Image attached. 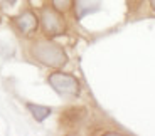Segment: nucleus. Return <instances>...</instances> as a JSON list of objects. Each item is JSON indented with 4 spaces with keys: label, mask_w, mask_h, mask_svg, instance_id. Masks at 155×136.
I'll list each match as a JSON object with an SVG mask.
<instances>
[{
    "label": "nucleus",
    "mask_w": 155,
    "mask_h": 136,
    "mask_svg": "<svg viewBox=\"0 0 155 136\" xmlns=\"http://www.w3.org/2000/svg\"><path fill=\"white\" fill-rule=\"evenodd\" d=\"M29 52L35 62L42 64L49 69H62L69 61L66 51L49 37L32 40V44L29 46Z\"/></svg>",
    "instance_id": "obj_1"
},
{
    "label": "nucleus",
    "mask_w": 155,
    "mask_h": 136,
    "mask_svg": "<svg viewBox=\"0 0 155 136\" xmlns=\"http://www.w3.org/2000/svg\"><path fill=\"white\" fill-rule=\"evenodd\" d=\"M39 27L42 30L44 37L54 39V37L66 35L68 22L62 12L56 10L52 5H46L41 8V14H39Z\"/></svg>",
    "instance_id": "obj_2"
},
{
    "label": "nucleus",
    "mask_w": 155,
    "mask_h": 136,
    "mask_svg": "<svg viewBox=\"0 0 155 136\" xmlns=\"http://www.w3.org/2000/svg\"><path fill=\"white\" fill-rule=\"evenodd\" d=\"M47 84L61 96H79L81 94V82L76 76L69 72H62L61 69H54L47 76Z\"/></svg>",
    "instance_id": "obj_3"
},
{
    "label": "nucleus",
    "mask_w": 155,
    "mask_h": 136,
    "mask_svg": "<svg viewBox=\"0 0 155 136\" xmlns=\"http://www.w3.org/2000/svg\"><path fill=\"white\" fill-rule=\"evenodd\" d=\"M12 25L22 37H32L39 29V17L31 8H25L19 15L12 17Z\"/></svg>",
    "instance_id": "obj_4"
},
{
    "label": "nucleus",
    "mask_w": 155,
    "mask_h": 136,
    "mask_svg": "<svg viewBox=\"0 0 155 136\" xmlns=\"http://www.w3.org/2000/svg\"><path fill=\"white\" fill-rule=\"evenodd\" d=\"M86 114H88V111L84 108L73 106V108L64 109V113L61 114V121L66 128H76L78 125H81L83 121H84Z\"/></svg>",
    "instance_id": "obj_5"
},
{
    "label": "nucleus",
    "mask_w": 155,
    "mask_h": 136,
    "mask_svg": "<svg viewBox=\"0 0 155 136\" xmlns=\"http://www.w3.org/2000/svg\"><path fill=\"white\" fill-rule=\"evenodd\" d=\"M27 109H29V113L32 114V118H34L35 121H39V123L46 121L47 118L51 116V113H52V109H51L49 106L34 104V103H27Z\"/></svg>",
    "instance_id": "obj_6"
},
{
    "label": "nucleus",
    "mask_w": 155,
    "mask_h": 136,
    "mask_svg": "<svg viewBox=\"0 0 155 136\" xmlns=\"http://www.w3.org/2000/svg\"><path fill=\"white\" fill-rule=\"evenodd\" d=\"M74 2L76 0H51V5L56 8V10L62 12V14H68L74 8Z\"/></svg>",
    "instance_id": "obj_7"
},
{
    "label": "nucleus",
    "mask_w": 155,
    "mask_h": 136,
    "mask_svg": "<svg viewBox=\"0 0 155 136\" xmlns=\"http://www.w3.org/2000/svg\"><path fill=\"white\" fill-rule=\"evenodd\" d=\"M15 2L17 0H0V7H2V5H14Z\"/></svg>",
    "instance_id": "obj_8"
},
{
    "label": "nucleus",
    "mask_w": 155,
    "mask_h": 136,
    "mask_svg": "<svg viewBox=\"0 0 155 136\" xmlns=\"http://www.w3.org/2000/svg\"><path fill=\"white\" fill-rule=\"evenodd\" d=\"M150 8L155 12V0H150Z\"/></svg>",
    "instance_id": "obj_9"
},
{
    "label": "nucleus",
    "mask_w": 155,
    "mask_h": 136,
    "mask_svg": "<svg viewBox=\"0 0 155 136\" xmlns=\"http://www.w3.org/2000/svg\"><path fill=\"white\" fill-rule=\"evenodd\" d=\"M0 22H2V15H0Z\"/></svg>",
    "instance_id": "obj_10"
}]
</instances>
